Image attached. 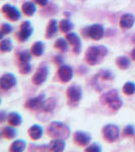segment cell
<instances>
[{
    "label": "cell",
    "instance_id": "16",
    "mask_svg": "<svg viewBox=\"0 0 135 152\" xmlns=\"http://www.w3.org/2000/svg\"><path fill=\"white\" fill-rule=\"evenodd\" d=\"M45 100V94H42L40 95H38L37 97H34V99H31L26 102V107L31 110H37L40 109L43 105V102Z\"/></svg>",
    "mask_w": 135,
    "mask_h": 152
},
{
    "label": "cell",
    "instance_id": "22",
    "mask_svg": "<svg viewBox=\"0 0 135 152\" xmlns=\"http://www.w3.org/2000/svg\"><path fill=\"white\" fill-rule=\"evenodd\" d=\"M116 64L120 69H128L129 66L131 65V62H130V59L125 57V56H121V57H118L116 60Z\"/></svg>",
    "mask_w": 135,
    "mask_h": 152
},
{
    "label": "cell",
    "instance_id": "13",
    "mask_svg": "<svg viewBox=\"0 0 135 152\" xmlns=\"http://www.w3.org/2000/svg\"><path fill=\"white\" fill-rule=\"evenodd\" d=\"M66 40L72 45L74 53L78 55L80 53V51H81V41H80L79 37L75 33H68V35L66 36Z\"/></svg>",
    "mask_w": 135,
    "mask_h": 152
},
{
    "label": "cell",
    "instance_id": "35",
    "mask_svg": "<svg viewBox=\"0 0 135 152\" xmlns=\"http://www.w3.org/2000/svg\"><path fill=\"white\" fill-rule=\"evenodd\" d=\"M123 132L126 136H133V135L135 134V129L132 125H127V126L124 128Z\"/></svg>",
    "mask_w": 135,
    "mask_h": 152
},
{
    "label": "cell",
    "instance_id": "34",
    "mask_svg": "<svg viewBox=\"0 0 135 152\" xmlns=\"http://www.w3.org/2000/svg\"><path fill=\"white\" fill-rule=\"evenodd\" d=\"M85 151L87 152H101L102 151V147L98 143L90 144V146H87V148H85Z\"/></svg>",
    "mask_w": 135,
    "mask_h": 152
},
{
    "label": "cell",
    "instance_id": "10",
    "mask_svg": "<svg viewBox=\"0 0 135 152\" xmlns=\"http://www.w3.org/2000/svg\"><path fill=\"white\" fill-rule=\"evenodd\" d=\"M58 76L62 82H69L73 76L72 68L68 65H61L58 69Z\"/></svg>",
    "mask_w": 135,
    "mask_h": 152
},
{
    "label": "cell",
    "instance_id": "5",
    "mask_svg": "<svg viewBox=\"0 0 135 152\" xmlns=\"http://www.w3.org/2000/svg\"><path fill=\"white\" fill-rule=\"evenodd\" d=\"M84 33L87 37H90V39L95 41H99L104 37L105 35V28L102 24H92L90 26H87L84 29Z\"/></svg>",
    "mask_w": 135,
    "mask_h": 152
},
{
    "label": "cell",
    "instance_id": "28",
    "mask_svg": "<svg viewBox=\"0 0 135 152\" xmlns=\"http://www.w3.org/2000/svg\"><path fill=\"white\" fill-rule=\"evenodd\" d=\"M0 49L2 52H9L12 49V42L10 39H2L0 43Z\"/></svg>",
    "mask_w": 135,
    "mask_h": 152
},
{
    "label": "cell",
    "instance_id": "20",
    "mask_svg": "<svg viewBox=\"0 0 135 152\" xmlns=\"http://www.w3.org/2000/svg\"><path fill=\"white\" fill-rule=\"evenodd\" d=\"M21 9H23V13L28 16H33L37 11L36 4L32 1L24 2V3L23 4V6H21Z\"/></svg>",
    "mask_w": 135,
    "mask_h": 152
},
{
    "label": "cell",
    "instance_id": "7",
    "mask_svg": "<svg viewBox=\"0 0 135 152\" xmlns=\"http://www.w3.org/2000/svg\"><path fill=\"white\" fill-rule=\"evenodd\" d=\"M33 31H34V28H33V26H32L31 21H29V20L23 21L21 26V31H19L18 34V40L21 42L28 41L29 39V37L32 36V34H33Z\"/></svg>",
    "mask_w": 135,
    "mask_h": 152
},
{
    "label": "cell",
    "instance_id": "40",
    "mask_svg": "<svg viewBox=\"0 0 135 152\" xmlns=\"http://www.w3.org/2000/svg\"><path fill=\"white\" fill-rule=\"evenodd\" d=\"M132 41H133V43L135 44V35L133 36V39H132Z\"/></svg>",
    "mask_w": 135,
    "mask_h": 152
},
{
    "label": "cell",
    "instance_id": "36",
    "mask_svg": "<svg viewBox=\"0 0 135 152\" xmlns=\"http://www.w3.org/2000/svg\"><path fill=\"white\" fill-rule=\"evenodd\" d=\"M34 1L37 2L38 4H40L41 6H45V5H47L49 0H34Z\"/></svg>",
    "mask_w": 135,
    "mask_h": 152
},
{
    "label": "cell",
    "instance_id": "38",
    "mask_svg": "<svg viewBox=\"0 0 135 152\" xmlns=\"http://www.w3.org/2000/svg\"><path fill=\"white\" fill-rule=\"evenodd\" d=\"M0 115H1V122H4V119H5V112L2 111Z\"/></svg>",
    "mask_w": 135,
    "mask_h": 152
},
{
    "label": "cell",
    "instance_id": "31",
    "mask_svg": "<svg viewBox=\"0 0 135 152\" xmlns=\"http://www.w3.org/2000/svg\"><path fill=\"white\" fill-rule=\"evenodd\" d=\"M98 75L102 77L103 80H113L115 78L114 73L110 70H102Z\"/></svg>",
    "mask_w": 135,
    "mask_h": 152
},
{
    "label": "cell",
    "instance_id": "26",
    "mask_svg": "<svg viewBox=\"0 0 135 152\" xmlns=\"http://www.w3.org/2000/svg\"><path fill=\"white\" fill-rule=\"evenodd\" d=\"M55 48H57L58 50L62 51V52H67L68 51V43L65 39L59 38L57 41L55 42Z\"/></svg>",
    "mask_w": 135,
    "mask_h": 152
},
{
    "label": "cell",
    "instance_id": "21",
    "mask_svg": "<svg viewBox=\"0 0 135 152\" xmlns=\"http://www.w3.org/2000/svg\"><path fill=\"white\" fill-rule=\"evenodd\" d=\"M44 50H45V46L42 42H36L32 47V54L36 57H40L44 54Z\"/></svg>",
    "mask_w": 135,
    "mask_h": 152
},
{
    "label": "cell",
    "instance_id": "18",
    "mask_svg": "<svg viewBox=\"0 0 135 152\" xmlns=\"http://www.w3.org/2000/svg\"><path fill=\"white\" fill-rule=\"evenodd\" d=\"M29 135L33 140H38L43 136V128L39 125H33L29 129Z\"/></svg>",
    "mask_w": 135,
    "mask_h": 152
},
{
    "label": "cell",
    "instance_id": "37",
    "mask_svg": "<svg viewBox=\"0 0 135 152\" xmlns=\"http://www.w3.org/2000/svg\"><path fill=\"white\" fill-rule=\"evenodd\" d=\"M55 62L58 63V64H61L63 62V58L61 56H57V57H55Z\"/></svg>",
    "mask_w": 135,
    "mask_h": 152
},
{
    "label": "cell",
    "instance_id": "27",
    "mask_svg": "<svg viewBox=\"0 0 135 152\" xmlns=\"http://www.w3.org/2000/svg\"><path fill=\"white\" fill-rule=\"evenodd\" d=\"M60 29L62 33H69V31L72 29L74 26H73V23H71L69 19H63V20H61L60 23Z\"/></svg>",
    "mask_w": 135,
    "mask_h": 152
},
{
    "label": "cell",
    "instance_id": "33",
    "mask_svg": "<svg viewBox=\"0 0 135 152\" xmlns=\"http://www.w3.org/2000/svg\"><path fill=\"white\" fill-rule=\"evenodd\" d=\"M32 71V65L29 64V62L28 63H21L19 65V72L21 74H29Z\"/></svg>",
    "mask_w": 135,
    "mask_h": 152
},
{
    "label": "cell",
    "instance_id": "1",
    "mask_svg": "<svg viewBox=\"0 0 135 152\" xmlns=\"http://www.w3.org/2000/svg\"><path fill=\"white\" fill-rule=\"evenodd\" d=\"M108 49L105 46H92L85 53V61L87 64L94 66L100 64L103 59L107 56Z\"/></svg>",
    "mask_w": 135,
    "mask_h": 152
},
{
    "label": "cell",
    "instance_id": "32",
    "mask_svg": "<svg viewBox=\"0 0 135 152\" xmlns=\"http://www.w3.org/2000/svg\"><path fill=\"white\" fill-rule=\"evenodd\" d=\"M12 26L9 23H3L1 26V31H0V39H3V37L5 35H8V34H10L12 31Z\"/></svg>",
    "mask_w": 135,
    "mask_h": 152
},
{
    "label": "cell",
    "instance_id": "30",
    "mask_svg": "<svg viewBox=\"0 0 135 152\" xmlns=\"http://www.w3.org/2000/svg\"><path fill=\"white\" fill-rule=\"evenodd\" d=\"M123 91L125 94L132 95L135 94V84L133 82H126L123 86Z\"/></svg>",
    "mask_w": 135,
    "mask_h": 152
},
{
    "label": "cell",
    "instance_id": "9",
    "mask_svg": "<svg viewBox=\"0 0 135 152\" xmlns=\"http://www.w3.org/2000/svg\"><path fill=\"white\" fill-rule=\"evenodd\" d=\"M2 12L12 21H16L21 18V14L15 6H12L10 4H4L2 6Z\"/></svg>",
    "mask_w": 135,
    "mask_h": 152
},
{
    "label": "cell",
    "instance_id": "39",
    "mask_svg": "<svg viewBox=\"0 0 135 152\" xmlns=\"http://www.w3.org/2000/svg\"><path fill=\"white\" fill-rule=\"evenodd\" d=\"M131 58L135 61V48L132 50V52H131Z\"/></svg>",
    "mask_w": 135,
    "mask_h": 152
},
{
    "label": "cell",
    "instance_id": "3",
    "mask_svg": "<svg viewBox=\"0 0 135 152\" xmlns=\"http://www.w3.org/2000/svg\"><path fill=\"white\" fill-rule=\"evenodd\" d=\"M101 102L102 104L108 105L112 110H119L123 105L121 97L119 96V94L116 89H112L109 91L105 92L101 96Z\"/></svg>",
    "mask_w": 135,
    "mask_h": 152
},
{
    "label": "cell",
    "instance_id": "6",
    "mask_svg": "<svg viewBox=\"0 0 135 152\" xmlns=\"http://www.w3.org/2000/svg\"><path fill=\"white\" fill-rule=\"evenodd\" d=\"M49 74V68L46 65H42L38 68L36 73L33 75V83L36 85H41L47 80Z\"/></svg>",
    "mask_w": 135,
    "mask_h": 152
},
{
    "label": "cell",
    "instance_id": "12",
    "mask_svg": "<svg viewBox=\"0 0 135 152\" xmlns=\"http://www.w3.org/2000/svg\"><path fill=\"white\" fill-rule=\"evenodd\" d=\"M73 138H74V141L76 142V144H78L79 146H87L92 141V136L83 131L75 132L74 135H73Z\"/></svg>",
    "mask_w": 135,
    "mask_h": 152
},
{
    "label": "cell",
    "instance_id": "4",
    "mask_svg": "<svg viewBox=\"0 0 135 152\" xmlns=\"http://www.w3.org/2000/svg\"><path fill=\"white\" fill-rule=\"evenodd\" d=\"M103 136L108 142L116 141L120 136V129L117 125L108 124L103 128Z\"/></svg>",
    "mask_w": 135,
    "mask_h": 152
},
{
    "label": "cell",
    "instance_id": "29",
    "mask_svg": "<svg viewBox=\"0 0 135 152\" xmlns=\"http://www.w3.org/2000/svg\"><path fill=\"white\" fill-rule=\"evenodd\" d=\"M18 57L19 59V62L21 63H28L31 61V53L26 50H23V51H21L18 54Z\"/></svg>",
    "mask_w": 135,
    "mask_h": 152
},
{
    "label": "cell",
    "instance_id": "23",
    "mask_svg": "<svg viewBox=\"0 0 135 152\" xmlns=\"http://www.w3.org/2000/svg\"><path fill=\"white\" fill-rule=\"evenodd\" d=\"M2 137H5L7 139H14L18 135V131L12 127H5L2 130Z\"/></svg>",
    "mask_w": 135,
    "mask_h": 152
},
{
    "label": "cell",
    "instance_id": "14",
    "mask_svg": "<svg viewBox=\"0 0 135 152\" xmlns=\"http://www.w3.org/2000/svg\"><path fill=\"white\" fill-rule=\"evenodd\" d=\"M134 23H135V18H134L133 14L125 13L121 16L119 23H120V26H121L122 28L129 29L134 26Z\"/></svg>",
    "mask_w": 135,
    "mask_h": 152
},
{
    "label": "cell",
    "instance_id": "25",
    "mask_svg": "<svg viewBox=\"0 0 135 152\" xmlns=\"http://www.w3.org/2000/svg\"><path fill=\"white\" fill-rule=\"evenodd\" d=\"M56 107V99H45L42 105V109L45 112H52Z\"/></svg>",
    "mask_w": 135,
    "mask_h": 152
},
{
    "label": "cell",
    "instance_id": "8",
    "mask_svg": "<svg viewBox=\"0 0 135 152\" xmlns=\"http://www.w3.org/2000/svg\"><path fill=\"white\" fill-rule=\"evenodd\" d=\"M67 97L70 102H78L82 97V89L79 85H71L67 89Z\"/></svg>",
    "mask_w": 135,
    "mask_h": 152
},
{
    "label": "cell",
    "instance_id": "11",
    "mask_svg": "<svg viewBox=\"0 0 135 152\" xmlns=\"http://www.w3.org/2000/svg\"><path fill=\"white\" fill-rule=\"evenodd\" d=\"M16 78L15 76L11 73H6L1 77L0 80V84H1L2 89H10L13 86L16 85Z\"/></svg>",
    "mask_w": 135,
    "mask_h": 152
},
{
    "label": "cell",
    "instance_id": "17",
    "mask_svg": "<svg viewBox=\"0 0 135 152\" xmlns=\"http://www.w3.org/2000/svg\"><path fill=\"white\" fill-rule=\"evenodd\" d=\"M58 33V23L56 19H51L46 29V38L52 39Z\"/></svg>",
    "mask_w": 135,
    "mask_h": 152
},
{
    "label": "cell",
    "instance_id": "2",
    "mask_svg": "<svg viewBox=\"0 0 135 152\" xmlns=\"http://www.w3.org/2000/svg\"><path fill=\"white\" fill-rule=\"evenodd\" d=\"M48 134L52 138L65 140L70 136V128L62 122H52L48 128Z\"/></svg>",
    "mask_w": 135,
    "mask_h": 152
},
{
    "label": "cell",
    "instance_id": "19",
    "mask_svg": "<svg viewBox=\"0 0 135 152\" xmlns=\"http://www.w3.org/2000/svg\"><path fill=\"white\" fill-rule=\"evenodd\" d=\"M7 122L11 126H19L21 124V122H23V118H21V116L18 113L12 112L7 115Z\"/></svg>",
    "mask_w": 135,
    "mask_h": 152
},
{
    "label": "cell",
    "instance_id": "15",
    "mask_svg": "<svg viewBox=\"0 0 135 152\" xmlns=\"http://www.w3.org/2000/svg\"><path fill=\"white\" fill-rule=\"evenodd\" d=\"M65 141L64 139H57L54 138V140L50 142V144L48 145V149L50 151H54V152H61L65 150Z\"/></svg>",
    "mask_w": 135,
    "mask_h": 152
},
{
    "label": "cell",
    "instance_id": "24",
    "mask_svg": "<svg viewBox=\"0 0 135 152\" xmlns=\"http://www.w3.org/2000/svg\"><path fill=\"white\" fill-rule=\"evenodd\" d=\"M26 149V142L23 140H16L11 144L10 151L12 152H21Z\"/></svg>",
    "mask_w": 135,
    "mask_h": 152
}]
</instances>
